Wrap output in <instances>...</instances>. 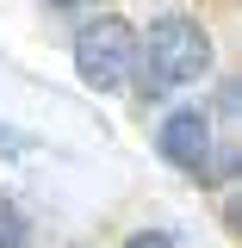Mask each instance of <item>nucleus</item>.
I'll return each instance as SVG.
<instances>
[{"mask_svg":"<svg viewBox=\"0 0 242 248\" xmlns=\"http://www.w3.org/2000/svg\"><path fill=\"white\" fill-rule=\"evenodd\" d=\"M143 68H149L155 93H174V87L205 81V68H211V37H205V25L186 19V13L155 19L149 37H143Z\"/></svg>","mask_w":242,"mask_h":248,"instance_id":"obj_1","label":"nucleus"},{"mask_svg":"<svg viewBox=\"0 0 242 248\" xmlns=\"http://www.w3.org/2000/svg\"><path fill=\"white\" fill-rule=\"evenodd\" d=\"M137 68V31L118 13H99L75 31V75L87 81L93 93H118Z\"/></svg>","mask_w":242,"mask_h":248,"instance_id":"obj_2","label":"nucleus"},{"mask_svg":"<svg viewBox=\"0 0 242 248\" xmlns=\"http://www.w3.org/2000/svg\"><path fill=\"white\" fill-rule=\"evenodd\" d=\"M155 149L168 155L174 168H186V174H205V161H211V118L193 112V106L168 112L161 130H155Z\"/></svg>","mask_w":242,"mask_h":248,"instance_id":"obj_3","label":"nucleus"},{"mask_svg":"<svg viewBox=\"0 0 242 248\" xmlns=\"http://www.w3.org/2000/svg\"><path fill=\"white\" fill-rule=\"evenodd\" d=\"M25 242V211L13 199H0V248H19Z\"/></svg>","mask_w":242,"mask_h":248,"instance_id":"obj_4","label":"nucleus"},{"mask_svg":"<svg viewBox=\"0 0 242 248\" xmlns=\"http://www.w3.org/2000/svg\"><path fill=\"white\" fill-rule=\"evenodd\" d=\"M124 248H174V236H168V230H137Z\"/></svg>","mask_w":242,"mask_h":248,"instance_id":"obj_5","label":"nucleus"},{"mask_svg":"<svg viewBox=\"0 0 242 248\" xmlns=\"http://www.w3.org/2000/svg\"><path fill=\"white\" fill-rule=\"evenodd\" d=\"M50 6H81V0H50Z\"/></svg>","mask_w":242,"mask_h":248,"instance_id":"obj_6","label":"nucleus"}]
</instances>
